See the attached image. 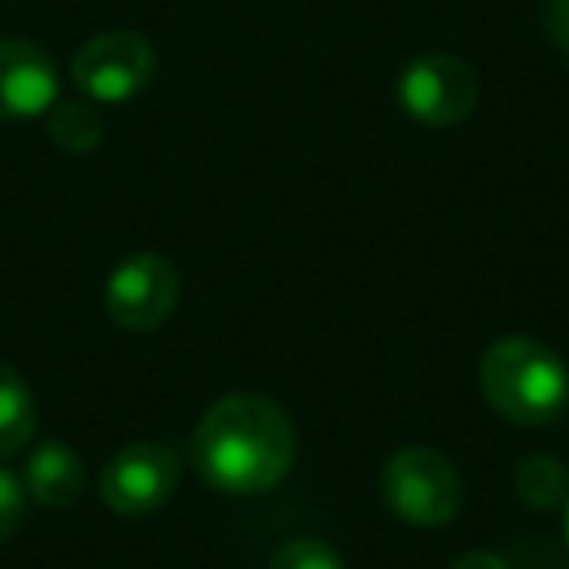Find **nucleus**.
<instances>
[{
    "mask_svg": "<svg viewBox=\"0 0 569 569\" xmlns=\"http://www.w3.org/2000/svg\"><path fill=\"white\" fill-rule=\"evenodd\" d=\"M297 460L293 421L261 395L219 398L191 437V465L227 496H261L289 476Z\"/></svg>",
    "mask_w": 569,
    "mask_h": 569,
    "instance_id": "f257e3e1",
    "label": "nucleus"
},
{
    "mask_svg": "<svg viewBox=\"0 0 569 569\" xmlns=\"http://www.w3.org/2000/svg\"><path fill=\"white\" fill-rule=\"evenodd\" d=\"M480 390L499 418L515 426H550L569 406V367L546 343L507 336L483 351Z\"/></svg>",
    "mask_w": 569,
    "mask_h": 569,
    "instance_id": "f03ea898",
    "label": "nucleus"
},
{
    "mask_svg": "<svg viewBox=\"0 0 569 569\" xmlns=\"http://www.w3.org/2000/svg\"><path fill=\"white\" fill-rule=\"evenodd\" d=\"M382 499L410 527H445L457 519L465 483L449 457L426 445L398 449L382 468Z\"/></svg>",
    "mask_w": 569,
    "mask_h": 569,
    "instance_id": "7ed1b4c3",
    "label": "nucleus"
},
{
    "mask_svg": "<svg viewBox=\"0 0 569 569\" xmlns=\"http://www.w3.org/2000/svg\"><path fill=\"white\" fill-rule=\"evenodd\" d=\"M157 74V51L137 32H102L71 59V79L90 102L121 106L137 98Z\"/></svg>",
    "mask_w": 569,
    "mask_h": 569,
    "instance_id": "20e7f679",
    "label": "nucleus"
},
{
    "mask_svg": "<svg viewBox=\"0 0 569 569\" xmlns=\"http://www.w3.org/2000/svg\"><path fill=\"white\" fill-rule=\"evenodd\" d=\"M398 102L421 126H460L480 102V79L465 59L429 51L406 63L398 79Z\"/></svg>",
    "mask_w": 569,
    "mask_h": 569,
    "instance_id": "39448f33",
    "label": "nucleus"
},
{
    "mask_svg": "<svg viewBox=\"0 0 569 569\" xmlns=\"http://www.w3.org/2000/svg\"><path fill=\"white\" fill-rule=\"evenodd\" d=\"M180 305V273L164 253H129L106 281V312L126 332H152Z\"/></svg>",
    "mask_w": 569,
    "mask_h": 569,
    "instance_id": "423d86ee",
    "label": "nucleus"
},
{
    "mask_svg": "<svg viewBox=\"0 0 569 569\" xmlns=\"http://www.w3.org/2000/svg\"><path fill=\"white\" fill-rule=\"evenodd\" d=\"M98 488H102V499L110 511L126 515V519H141V515L160 511L176 496V488H180V457L157 441L126 445L102 468Z\"/></svg>",
    "mask_w": 569,
    "mask_h": 569,
    "instance_id": "0eeeda50",
    "label": "nucleus"
},
{
    "mask_svg": "<svg viewBox=\"0 0 569 569\" xmlns=\"http://www.w3.org/2000/svg\"><path fill=\"white\" fill-rule=\"evenodd\" d=\"M59 102V67L28 40H0V121L43 118Z\"/></svg>",
    "mask_w": 569,
    "mask_h": 569,
    "instance_id": "6e6552de",
    "label": "nucleus"
},
{
    "mask_svg": "<svg viewBox=\"0 0 569 569\" xmlns=\"http://www.w3.org/2000/svg\"><path fill=\"white\" fill-rule=\"evenodd\" d=\"M24 488L40 507L63 511L87 488V468L67 441H43L36 445L24 465Z\"/></svg>",
    "mask_w": 569,
    "mask_h": 569,
    "instance_id": "1a4fd4ad",
    "label": "nucleus"
},
{
    "mask_svg": "<svg viewBox=\"0 0 569 569\" xmlns=\"http://www.w3.org/2000/svg\"><path fill=\"white\" fill-rule=\"evenodd\" d=\"M36 433V398L28 382L0 359V460L17 457Z\"/></svg>",
    "mask_w": 569,
    "mask_h": 569,
    "instance_id": "9d476101",
    "label": "nucleus"
},
{
    "mask_svg": "<svg viewBox=\"0 0 569 569\" xmlns=\"http://www.w3.org/2000/svg\"><path fill=\"white\" fill-rule=\"evenodd\" d=\"M515 496L530 507V511H561L569 503V472L561 460L553 457H535L519 460L515 468Z\"/></svg>",
    "mask_w": 569,
    "mask_h": 569,
    "instance_id": "9b49d317",
    "label": "nucleus"
},
{
    "mask_svg": "<svg viewBox=\"0 0 569 569\" xmlns=\"http://www.w3.org/2000/svg\"><path fill=\"white\" fill-rule=\"evenodd\" d=\"M48 129H51V141L63 152H74V157L98 149V141L106 133L102 113L90 102H56L48 110Z\"/></svg>",
    "mask_w": 569,
    "mask_h": 569,
    "instance_id": "f8f14e48",
    "label": "nucleus"
},
{
    "mask_svg": "<svg viewBox=\"0 0 569 569\" xmlns=\"http://www.w3.org/2000/svg\"><path fill=\"white\" fill-rule=\"evenodd\" d=\"M269 569H343V558L325 538H293L269 558Z\"/></svg>",
    "mask_w": 569,
    "mask_h": 569,
    "instance_id": "ddd939ff",
    "label": "nucleus"
},
{
    "mask_svg": "<svg viewBox=\"0 0 569 569\" xmlns=\"http://www.w3.org/2000/svg\"><path fill=\"white\" fill-rule=\"evenodd\" d=\"M28 488L17 472L0 468V542L12 538L20 530V522L28 519Z\"/></svg>",
    "mask_w": 569,
    "mask_h": 569,
    "instance_id": "4468645a",
    "label": "nucleus"
},
{
    "mask_svg": "<svg viewBox=\"0 0 569 569\" xmlns=\"http://www.w3.org/2000/svg\"><path fill=\"white\" fill-rule=\"evenodd\" d=\"M542 28H546V36L553 40V48L569 56V0H546Z\"/></svg>",
    "mask_w": 569,
    "mask_h": 569,
    "instance_id": "2eb2a0df",
    "label": "nucleus"
},
{
    "mask_svg": "<svg viewBox=\"0 0 569 569\" xmlns=\"http://www.w3.org/2000/svg\"><path fill=\"white\" fill-rule=\"evenodd\" d=\"M449 569H511V566H507V561L499 558V553H491V550H468V553H460Z\"/></svg>",
    "mask_w": 569,
    "mask_h": 569,
    "instance_id": "dca6fc26",
    "label": "nucleus"
},
{
    "mask_svg": "<svg viewBox=\"0 0 569 569\" xmlns=\"http://www.w3.org/2000/svg\"><path fill=\"white\" fill-rule=\"evenodd\" d=\"M561 511H566V542H569V503L561 507Z\"/></svg>",
    "mask_w": 569,
    "mask_h": 569,
    "instance_id": "f3484780",
    "label": "nucleus"
}]
</instances>
